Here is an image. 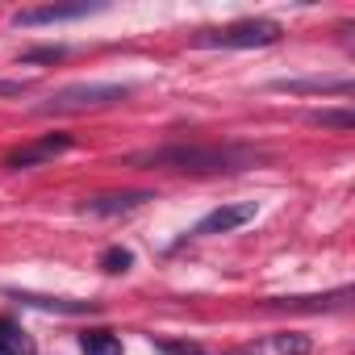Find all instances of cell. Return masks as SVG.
<instances>
[{
	"mask_svg": "<svg viewBox=\"0 0 355 355\" xmlns=\"http://www.w3.org/2000/svg\"><path fill=\"white\" fill-rule=\"evenodd\" d=\"M159 351H167V355H201L193 343H159Z\"/></svg>",
	"mask_w": 355,
	"mask_h": 355,
	"instance_id": "17",
	"label": "cell"
},
{
	"mask_svg": "<svg viewBox=\"0 0 355 355\" xmlns=\"http://www.w3.org/2000/svg\"><path fill=\"white\" fill-rule=\"evenodd\" d=\"M263 155L255 146H239V142H167V146H150V150H134L125 155L130 167H163V171H189V175H230L243 167H255Z\"/></svg>",
	"mask_w": 355,
	"mask_h": 355,
	"instance_id": "1",
	"label": "cell"
},
{
	"mask_svg": "<svg viewBox=\"0 0 355 355\" xmlns=\"http://www.w3.org/2000/svg\"><path fill=\"white\" fill-rule=\"evenodd\" d=\"M305 121L309 125H322V130H351L355 125V113L343 105V109H313V113H305Z\"/></svg>",
	"mask_w": 355,
	"mask_h": 355,
	"instance_id": "13",
	"label": "cell"
},
{
	"mask_svg": "<svg viewBox=\"0 0 355 355\" xmlns=\"http://www.w3.org/2000/svg\"><path fill=\"white\" fill-rule=\"evenodd\" d=\"M13 301H21L26 309H42V313H63V318H80V313H96V301H71V297H42V293H21L9 288Z\"/></svg>",
	"mask_w": 355,
	"mask_h": 355,
	"instance_id": "9",
	"label": "cell"
},
{
	"mask_svg": "<svg viewBox=\"0 0 355 355\" xmlns=\"http://www.w3.org/2000/svg\"><path fill=\"white\" fill-rule=\"evenodd\" d=\"M255 218V201H234V205H218L214 214H205L193 226V239H209V234H230L239 226H247Z\"/></svg>",
	"mask_w": 355,
	"mask_h": 355,
	"instance_id": "6",
	"label": "cell"
},
{
	"mask_svg": "<svg viewBox=\"0 0 355 355\" xmlns=\"http://www.w3.org/2000/svg\"><path fill=\"white\" fill-rule=\"evenodd\" d=\"M63 55H67L63 46H42V51H26V55H21V63H59Z\"/></svg>",
	"mask_w": 355,
	"mask_h": 355,
	"instance_id": "15",
	"label": "cell"
},
{
	"mask_svg": "<svg viewBox=\"0 0 355 355\" xmlns=\"http://www.w3.org/2000/svg\"><path fill=\"white\" fill-rule=\"evenodd\" d=\"M309 334H297V330H280V334H263L255 343L243 347V355H309Z\"/></svg>",
	"mask_w": 355,
	"mask_h": 355,
	"instance_id": "10",
	"label": "cell"
},
{
	"mask_svg": "<svg viewBox=\"0 0 355 355\" xmlns=\"http://www.w3.org/2000/svg\"><path fill=\"white\" fill-rule=\"evenodd\" d=\"M21 92H30L26 80H0V96H21Z\"/></svg>",
	"mask_w": 355,
	"mask_h": 355,
	"instance_id": "16",
	"label": "cell"
},
{
	"mask_svg": "<svg viewBox=\"0 0 355 355\" xmlns=\"http://www.w3.org/2000/svg\"><path fill=\"white\" fill-rule=\"evenodd\" d=\"M146 201H155V193H146V189H130V193H101V197L84 201V214H92V218H121V214L142 209Z\"/></svg>",
	"mask_w": 355,
	"mask_h": 355,
	"instance_id": "8",
	"label": "cell"
},
{
	"mask_svg": "<svg viewBox=\"0 0 355 355\" xmlns=\"http://www.w3.org/2000/svg\"><path fill=\"white\" fill-rule=\"evenodd\" d=\"M101 268H105L109 276H121V272L134 268V251H130V247H105V251H101Z\"/></svg>",
	"mask_w": 355,
	"mask_h": 355,
	"instance_id": "14",
	"label": "cell"
},
{
	"mask_svg": "<svg viewBox=\"0 0 355 355\" xmlns=\"http://www.w3.org/2000/svg\"><path fill=\"white\" fill-rule=\"evenodd\" d=\"M272 92L288 96H351L355 80L347 76H305V80H272Z\"/></svg>",
	"mask_w": 355,
	"mask_h": 355,
	"instance_id": "5",
	"label": "cell"
},
{
	"mask_svg": "<svg viewBox=\"0 0 355 355\" xmlns=\"http://www.w3.org/2000/svg\"><path fill=\"white\" fill-rule=\"evenodd\" d=\"M284 26L272 21V17H243V21H230V26H218V30H201L193 38V46H214V51H255V46H272L280 42Z\"/></svg>",
	"mask_w": 355,
	"mask_h": 355,
	"instance_id": "2",
	"label": "cell"
},
{
	"mask_svg": "<svg viewBox=\"0 0 355 355\" xmlns=\"http://www.w3.org/2000/svg\"><path fill=\"white\" fill-rule=\"evenodd\" d=\"M71 146H76L71 134H42V138H34V142H21L17 150H9V155H5V167H9V171H34V167L55 163V159L67 155Z\"/></svg>",
	"mask_w": 355,
	"mask_h": 355,
	"instance_id": "4",
	"label": "cell"
},
{
	"mask_svg": "<svg viewBox=\"0 0 355 355\" xmlns=\"http://www.w3.org/2000/svg\"><path fill=\"white\" fill-rule=\"evenodd\" d=\"M101 5H42V9H17L13 26L17 30H34V26H59V21H80L88 13H96Z\"/></svg>",
	"mask_w": 355,
	"mask_h": 355,
	"instance_id": "7",
	"label": "cell"
},
{
	"mask_svg": "<svg viewBox=\"0 0 355 355\" xmlns=\"http://www.w3.org/2000/svg\"><path fill=\"white\" fill-rule=\"evenodd\" d=\"M80 351L84 355H121V338L113 330H84L80 334Z\"/></svg>",
	"mask_w": 355,
	"mask_h": 355,
	"instance_id": "12",
	"label": "cell"
},
{
	"mask_svg": "<svg viewBox=\"0 0 355 355\" xmlns=\"http://www.w3.org/2000/svg\"><path fill=\"white\" fill-rule=\"evenodd\" d=\"M0 355H38L34 338L21 330V322L0 318Z\"/></svg>",
	"mask_w": 355,
	"mask_h": 355,
	"instance_id": "11",
	"label": "cell"
},
{
	"mask_svg": "<svg viewBox=\"0 0 355 355\" xmlns=\"http://www.w3.org/2000/svg\"><path fill=\"white\" fill-rule=\"evenodd\" d=\"M130 96V84H67L55 96H46L34 113L55 117V113H88V109H109Z\"/></svg>",
	"mask_w": 355,
	"mask_h": 355,
	"instance_id": "3",
	"label": "cell"
}]
</instances>
